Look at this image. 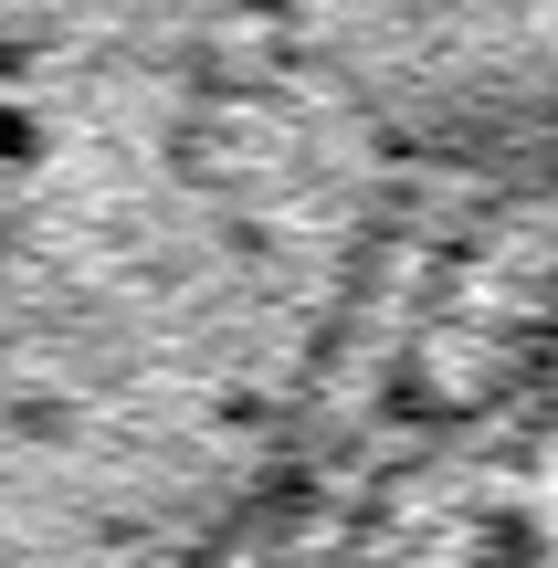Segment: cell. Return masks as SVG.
I'll return each instance as SVG.
<instances>
[{"instance_id": "1", "label": "cell", "mask_w": 558, "mask_h": 568, "mask_svg": "<svg viewBox=\"0 0 558 568\" xmlns=\"http://www.w3.org/2000/svg\"><path fill=\"white\" fill-rule=\"evenodd\" d=\"M475 568H548V527H538V516H485Z\"/></svg>"}]
</instances>
